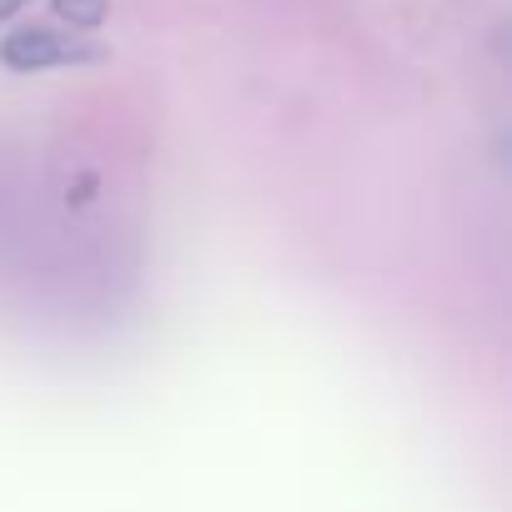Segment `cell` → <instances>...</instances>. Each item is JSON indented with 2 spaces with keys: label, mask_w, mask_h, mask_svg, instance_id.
Segmentation results:
<instances>
[{
  "label": "cell",
  "mask_w": 512,
  "mask_h": 512,
  "mask_svg": "<svg viewBox=\"0 0 512 512\" xmlns=\"http://www.w3.org/2000/svg\"><path fill=\"white\" fill-rule=\"evenodd\" d=\"M96 56H101L96 46H86V41L56 31V26H21V31H11L6 41H0V66L21 71V76L56 71V66H86Z\"/></svg>",
  "instance_id": "6da1fadb"
},
{
  "label": "cell",
  "mask_w": 512,
  "mask_h": 512,
  "mask_svg": "<svg viewBox=\"0 0 512 512\" xmlns=\"http://www.w3.org/2000/svg\"><path fill=\"white\" fill-rule=\"evenodd\" d=\"M31 6V0H0V21H11L16 11H26Z\"/></svg>",
  "instance_id": "3957f363"
},
{
  "label": "cell",
  "mask_w": 512,
  "mask_h": 512,
  "mask_svg": "<svg viewBox=\"0 0 512 512\" xmlns=\"http://www.w3.org/2000/svg\"><path fill=\"white\" fill-rule=\"evenodd\" d=\"M51 11H56L71 31H96L111 6H106V0H51Z\"/></svg>",
  "instance_id": "7a4b0ae2"
}]
</instances>
